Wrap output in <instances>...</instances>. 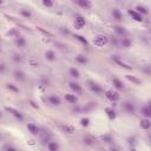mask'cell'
Returning <instances> with one entry per match:
<instances>
[{
  "label": "cell",
  "mask_w": 151,
  "mask_h": 151,
  "mask_svg": "<svg viewBox=\"0 0 151 151\" xmlns=\"http://www.w3.org/2000/svg\"><path fill=\"white\" fill-rule=\"evenodd\" d=\"M109 42H110L109 38L104 34H98L93 38V45L97 47H104L109 44Z\"/></svg>",
  "instance_id": "obj_1"
},
{
  "label": "cell",
  "mask_w": 151,
  "mask_h": 151,
  "mask_svg": "<svg viewBox=\"0 0 151 151\" xmlns=\"http://www.w3.org/2000/svg\"><path fill=\"white\" fill-rule=\"evenodd\" d=\"M87 84H89V89L91 90V91H92L95 95H102V93L104 92L103 87L100 86L98 83H95V82H92V80H89Z\"/></svg>",
  "instance_id": "obj_2"
},
{
  "label": "cell",
  "mask_w": 151,
  "mask_h": 151,
  "mask_svg": "<svg viewBox=\"0 0 151 151\" xmlns=\"http://www.w3.org/2000/svg\"><path fill=\"white\" fill-rule=\"evenodd\" d=\"M5 111H7V112H9L11 113L15 119H18V120H20V122H23L24 120V115L19 111V110H17V109H14V107H11V106H6L5 107Z\"/></svg>",
  "instance_id": "obj_3"
},
{
  "label": "cell",
  "mask_w": 151,
  "mask_h": 151,
  "mask_svg": "<svg viewBox=\"0 0 151 151\" xmlns=\"http://www.w3.org/2000/svg\"><path fill=\"white\" fill-rule=\"evenodd\" d=\"M123 109H124V111L126 113L131 115V116H134L136 113V105L132 102H129V100H126V102L123 103Z\"/></svg>",
  "instance_id": "obj_4"
},
{
  "label": "cell",
  "mask_w": 151,
  "mask_h": 151,
  "mask_svg": "<svg viewBox=\"0 0 151 151\" xmlns=\"http://www.w3.org/2000/svg\"><path fill=\"white\" fill-rule=\"evenodd\" d=\"M86 25V20L82 14H76L74 18V28L77 30H82Z\"/></svg>",
  "instance_id": "obj_5"
},
{
  "label": "cell",
  "mask_w": 151,
  "mask_h": 151,
  "mask_svg": "<svg viewBox=\"0 0 151 151\" xmlns=\"http://www.w3.org/2000/svg\"><path fill=\"white\" fill-rule=\"evenodd\" d=\"M105 97L112 103H116V102H118V100L120 99L119 93L116 92V91H112V90H107V91H105Z\"/></svg>",
  "instance_id": "obj_6"
},
{
  "label": "cell",
  "mask_w": 151,
  "mask_h": 151,
  "mask_svg": "<svg viewBox=\"0 0 151 151\" xmlns=\"http://www.w3.org/2000/svg\"><path fill=\"white\" fill-rule=\"evenodd\" d=\"M48 103L53 106H60L62 105V99L57 95H50L48 96Z\"/></svg>",
  "instance_id": "obj_7"
},
{
  "label": "cell",
  "mask_w": 151,
  "mask_h": 151,
  "mask_svg": "<svg viewBox=\"0 0 151 151\" xmlns=\"http://www.w3.org/2000/svg\"><path fill=\"white\" fill-rule=\"evenodd\" d=\"M26 128H27V130H28V132L31 134V135H33V136H38V135L40 134V129H39L38 125H36L34 123H27Z\"/></svg>",
  "instance_id": "obj_8"
},
{
  "label": "cell",
  "mask_w": 151,
  "mask_h": 151,
  "mask_svg": "<svg viewBox=\"0 0 151 151\" xmlns=\"http://www.w3.org/2000/svg\"><path fill=\"white\" fill-rule=\"evenodd\" d=\"M128 13L132 17V19L135 20V21H138V23H142L144 20V15H142L140 13H138L137 11H135V9H129Z\"/></svg>",
  "instance_id": "obj_9"
},
{
  "label": "cell",
  "mask_w": 151,
  "mask_h": 151,
  "mask_svg": "<svg viewBox=\"0 0 151 151\" xmlns=\"http://www.w3.org/2000/svg\"><path fill=\"white\" fill-rule=\"evenodd\" d=\"M76 3L80 8H83V9H90L92 7L91 0H76Z\"/></svg>",
  "instance_id": "obj_10"
},
{
  "label": "cell",
  "mask_w": 151,
  "mask_h": 151,
  "mask_svg": "<svg viewBox=\"0 0 151 151\" xmlns=\"http://www.w3.org/2000/svg\"><path fill=\"white\" fill-rule=\"evenodd\" d=\"M13 77L15 80H18V82H25V79H26V74L24 71H21V70H15L13 72Z\"/></svg>",
  "instance_id": "obj_11"
},
{
  "label": "cell",
  "mask_w": 151,
  "mask_h": 151,
  "mask_svg": "<svg viewBox=\"0 0 151 151\" xmlns=\"http://www.w3.org/2000/svg\"><path fill=\"white\" fill-rule=\"evenodd\" d=\"M15 40H14V43H15V46L17 47H19V48H24L25 46H26V44H27V42H26V39L23 37V36H18L17 38H14Z\"/></svg>",
  "instance_id": "obj_12"
},
{
  "label": "cell",
  "mask_w": 151,
  "mask_h": 151,
  "mask_svg": "<svg viewBox=\"0 0 151 151\" xmlns=\"http://www.w3.org/2000/svg\"><path fill=\"white\" fill-rule=\"evenodd\" d=\"M68 86H70V89L72 90V91H74L76 93H80L83 91V87H82V85H80L79 83H77V82H71L68 84Z\"/></svg>",
  "instance_id": "obj_13"
},
{
  "label": "cell",
  "mask_w": 151,
  "mask_h": 151,
  "mask_svg": "<svg viewBox=\"0 0 151 151\" xmlns=\"http://www.w3.org/2000/svg\"><path fill=\"white\" fill-rule=\"evenodd\" d=\"M64 99L66 100L67 103H70V104H76L78 102V97L76 95H71V93H66L64 96Z\"/></svg>",
  "instance_id": "obj_14"
},
{
  "label": "cell",
  "mask_w": 151,
  "mask_h": 151,
  "mask_svg": "<svg viewBox=\"0 0 151 151\" xmlns=\"http://www.w3.org/2000/svg\"><path fill=\"white\" fill-rule=\"evenodd\" d=\"M111 14H112L113 19L117 20V21H122V20H123V14H122V12H120L118 8H113L111 11Z\"/></svg>",
  "instance_id": "obj_15"
},
{
  "label": "cell",
  "mask_w": 151,
  "mask_h": 151,
  "mask_svg": "<svg viewBox=\"0 0 151 151\" xmlns=\"http://www.w3.org/2000/svg\"><path fill=\"white\" fill-rule=\"evenodd\" d=\"M140 113H142L145 118H151V106L148 104L140 109Z\"/></svg>",
  "instance_id": "obj_16"
},
{
  "label": "cell",
  "mask_w": 151,
  "mask_h": 151,
  "mask_svg": "<svg viewBox=\"0 0 151 151\" xmlns=\"http://www.w3.org/2000/svg\"><path fill=\"white\" fill-rule=\"evenodd\" d=\"M112 85H113L117 90H119V91L124 90V84H123V82H122L120 79H118V78H112Z\"/></svg>",
  "instance_id": "obj_17"
},
{
  "label": "cell",
  "mask_w": 151,
  "mask_h": 151,
  "mask_svg": "<svg viewBox=\"0 0 151 151\" xmlns=\"http://www.w3.org/2000/svg\"><path fill=\"white\" fill-rule=\"evenodd\" d=\"M139 126L142 128L143 130H149L151 128V122H150V118H143L140 120Z\"/></svg>",
  "instance_id": "obj_18"
},
{
  "label": "cell",
  "mask_w": 151,
  "mask_h": 151,
  "mask_svg": "<svg viewBox=\"0 0 151 151\" xmlns=\"http://www.w3.org/2000/svg\"><path fill=\"white\" fill-rule=\"evenodd\" d=\"M45 59L47 60V62H54L56 60L54 51H52V50H47V51L45 52Z\"/></svg>",
  "instance_id": "obj_19"
},
{
  "label": "cell",
  "mask_w": 151,
  "mask_h": 151,
  "mask_svg": "<svg viewBox=\"0 0 151 151\" xmlns=\"http://www.w3.org/2000/svg\"><path fill=\"white\" fill-rule=\"evenodd\" d=\"M105 112H106L109 119H111V120L116 119L117 113H116V111H115V109H113V107H106V109H105Z\"/></svg>",
  "instance_id": "obj_20"
},
{
  "label": "cell",
  "mask_w": 151,
  "mask_h": 151,
  "mask_svg": "<svg viewBox=\"0 0 151 151\" xmlns=\"http://www.w3.org/2000/svg\"><path fill=\"white\" fill-rule=\"evenodd\" d=\"M60 129H62L65 134H68V135H72L74 132V128L72 125H67V124L66 125H60Z\"/></svg>",
  "instance_id": "obj_21"
},
{
  "label": "cell",
  "mask_w": 151,
  "mask_h": 151,
  "mask_svg": "<svg viewBox=\"0 0 151 151\" xmlns=\"http://www.w3.org/2000/svg\"><path fill=\"white\" fill-rule=\"evenodd\" d=\"M83 142H84V144H85V145H87V146H93V145L96 144V140H95V138L90 137V136H86V137H84V138H83Z\"/></svg>",
  "instance_id": "obj_22"
},
{
  "label": "cell",
  "mask_w": 151,
  "mask_h": 151,
  "mask_svg": "<svg viewBox=\"0 0 151 151\" xmlns=\"http://www.w3.org/2000/svg\"><path fill=\"white\" fill-rule=\"evenodd\" d=\"M76 62L78 63V64H80V65H85V64H87V58L84 56V54H78L77 57H76Z\"/></svg>",
  "instance_id": "obj_23"
},
{
  "label": "cell",
  "mask_w": 151,
  "mask_h": 151,
  "mask_svg": "<svg viewBox=\"0 0 151 151\" xmlns=\"http://www.w3.org/2000/svg\"><path fill=\"white\" fill-rule=\"evenodd\" d=\"M68 73H70V76H71L72 78H74V79H78V78L80 77L79 70L76 68V67H71V68H70V70H68Z\"/></svg>",
  "instance_id": "obj_24"
},
{
  "label": "cell",
  "mask_w": 151,
  "mask_h": 151,
  "mask_svg": "<svg viewBox=\"0 0 151 151\" xmlns=\"http://www.w3.org/2000/svg\"><path fill=\"white\" fill-rule=\"evenodd\" d=\"M47 149L50 151H58L60 149V146L57 142H51V140H50V142L47 143Z\"/></svg>",
  "instance_id": "obj_25"
},
{
  "label": "cell",
  "mask_w": 151,
  "mask_h": 151,
  "mask_svg": "<svg viewBox=\"0 0 151 151\" xmlns=\"http://www.w3.org/2000/svg\"><path fill=\"white\" fill-rule=\"evenodd\" d=\"M135 11H137L138 13H140L142 15H146V14H149V9H148V7L142 6V5H138V6L136 7Z\"/></svg>",
  "instance_id": "obj_26"
},
{
  "label": "cell",
  "mask_w": 151,
  "mask_h": 151,
  "mask_svg": "<svg viewBox=\"0 0 151 151\" xmlns=\"http://www.w3.org/2000/svg\"><path fill=\"white\" fill-rule=\"evenodd\" d=\"M120 44H122V47L129 48L130 46H131V39L128 38V37H124V38H122V42H120Z\"/></svg>",
  "instance_id": "obj_27"
},
{
  "label": "cell",
  "mask_w": 151,
  "mask_h": 151,
  "mask_svg": "<svg viewBox=\"0 0 151 151\" xmlns=\"http://www.w3.org/2000/svg\"><path fill=\"white\" fill-rule=\"evenodd\" d=\"M20 15L26 18V19H30L32 17V12L28 11V9H26V8H23V9H20Z\"/></svg>",
  "instance_id": "obj_28"
},
{
  "label": "cell",
  "mask_w": 151,
  "mask_h": 151,
  "mask_svg": "<svg viewBox=\"0 0 151 151\" xmlns=\"http://www.w3.org/2000/svg\"><path fill=\"white\" fill-rule=\"evenodd\" d=\"M115 31L118 36H122V37L126 34V30L123 26H115Z\"/></svg>",
  "instance_id": "obj_29"
},
{
  "label": "cell",
  "mask_w": 151,
  "mask_h": 151,
  "mask_svg": "<svg viewBox=\"0 0 151 151\" xmlns=\"http://www.w3.org/2000/svg\"><path fill=\"white\" fill-rule=\"evenodd\" d=\"M125 77H126V79H128V80H130V82H132V83H135V84H137V85H140V84H142V80L138 79V78H136V77H134V76L126 74Z\"/></svg>",
  "instance_id": "obj_30"
},
{
  "label": "cell",
  "mask_w": 151,
  "mask_h": 151,
  "mask_svg": "<svg viewBox=\"0 0 151 151\" xmlns=\"http://www.w3.org/2000/svg\"><path fill=\"white\" fill-rule=\"evenodd\" d=\"M102 140H103V142H105V143H107V144H112L113 143V138H112L111 135H104V136H102Z\"/></svg>",
  "instance_id": "obj_31"
},
{
  "label": "cell",
  "mask_w": 151,
  "mask_h": 151,
  "mask_svg": "<svg viewBox=\"0 0 151 151\" xmlns=\"http://www.w3.org/2000/svg\"><path fill=\"white\" fill-rule=\"evenodd\" d=\"M6 89L7 90H9V91H12V92H14V93H18L20 90H19V87H17L14 84H6Z\"/></svg>",
  "instance_id": "obj_32"
},
{
  "label": "cell",
  "mask_w": 151,
  "mask_h": 151,
  "mask_svg": "<svg viewBox=\"0 0 151 151\" xmlns=\"http://www.w3.org/2000/svg\"><path fill=\"white\" fill-rule=\"evenodd\" d=\"M112 59L115 60V62H116V63H117V64H118L119 66H122V67H124V68H128V70H132V67H131V66H129V65H126L125 63H123V62H120V60H119L118 58H116V57H113Z\"/></svg>",
  "instance_id": "obj_33"
},
{
  "label": "cell",
  "mask_w": 151,
  "mask_h": 151,
  "mask_svg": "<svg viewBox=\"0 0 151 151\" xmlns=\"http://www.w3.org/2000/svg\"><path fill=\"white\" fill-rule=\"evenodd\" d=\"M74 38L77 39V40H79L80 43H82L83 45H85V46H87L89 45V43H87V40L83 37V36H80V34H74Z\"/></svg>",
  "instance_id": "obj_34"
},
{
  "label": "cell",
  "mask_w": 151,
  "mask_h": 151,
  "mask_svg": "<svg viewBox=\"0 0 151 151\" xmlns=\"http://www.w3.org/2000/svg\"><path fill=\"white\" fill-rule=\"evenodd\" d=\"M42 3H43V5H44L45 7H47V8H52L53 5H54V1H53V0H42Z\"/></svg>",
  "instance_id": "obj_35"
},
{
  "label": "cell",
  "mask_w": 151,
  "mask_h": 151,
  "mask_svg": "<svg viewBox=\"0 0 151 151\" xmlns=\"http://www.w3.org/2000/svg\"><path fill=\"white\" fill-rule=\"evenodd\" d=\"M80 124H82V126H84V128H87L90 125V118H87V117L82 118L80 119Z\"/></svg>",
  "instance_id": "obj_36"
},
{
  "label": "cell",
  "mask_w": 151,
  "mask_h": 151,
  "mask_svg": "<svg viewBox=\"0 0 151 151\" xmlns=\"http://www.w3.org/2000/svg\"><path fill=\"white\" fill-rule=\"evenodd\" d=\"M13 62L14 63H21L23 62V56H20V54H13Z\"/></svg>",
  "instance_id": "obj_37"
},
{
  "label": "cell",
  "mask_w": 151,
  "mask_h": 151,
  "mask_svg": "<svg viewBox=\"0 0 151 151\" xmlns=\"http://www.w3.org/2000/svg\"><path fill=\"white\" fill-rule=\"evenodd\" d=\"M7 34H8L9 37H14V38H17L18 36H20V34H19V32L17 31L15 28H12L11 31H8V33H7Z\"/></svg>",
  "instance_id": "obj_38"
},
{
  "label": "cell",
  "mask_w": 151,
  "mask_h": 151,
  "mask_svg": "<svg viewBox=\"0 0 151 151\" xmlns=\"http://www.w3.org/2000/svg\"><path fill=\"white\" fill-rule=\"evenodd\" d=\"M4 151H15L17 149L14 148V146H12V145H9V144H5L3 148H1Z\"/></svg>",
  "instance_id": "obj_39"
},
{
  "label": "cell",
  "mask_w": 151,
  "mask_h": 151,
  "mask_svg": "<svg viewBox=\"0 0 151 151\" xmlns=\"http://www.w3.org/2000/svg\"><path fill=\"white\" fill-rule=\"evenodd\" d=\"M93 107H96V103H89L87 106L84 107V110H85V111H89V110H91V109H93Z\"/></svg>",
  "instance_id": "obj_40"
},
{
  "label": "cell",
  "mask_w": 151,
  "mask_h": 151,
  "mask_svg": "<svg viewBox=\"0 0 151 151\" xmlns=\"http://www.w3.org/2000/svg\"><path fill=\"white\" fill-rule=\"evenodd\" d=\"M6 72V65L0 63V74H4Z\"/></svg>",
  "instance_id": "obj_41"
},
{
  "label": "cell",
  "mask_w": 151,
  "mask_h": 151,
  "mask_svg": "<svg viewBox=\"0 0 151 151\" xmlns=\"http://www.w3.org/2000/svg\"><path fill=\"white\" fill-rule=\"evenodd\" d=\"M128 143H129L130 145H135V144H136V138H135V137H129V138H128Z\"/></svg>",
  "instance_id": "obj_42"
},
{
  "label": "cell",
  "mask_w": 151,
  "mask_h": 151,
  "mask_svg": "<svg viewBox=\"0 0 151 151\" xmlns=\"http://www.w3.org/2000/svg\"><path fill=\"white\" fill-rule=\"evenodd\" d=\"M38 30L42 33H44V34H46V36H48V37H52V33H50V32H47V31H45V30H43L42 27H38Z\"/></svg>",
  "instance_id": "obj_43"
},
{
  "label": "cell",
  "mask_w": 151,
  "mask_h": 151,
  "mask_svg": "<svg viewBox=\"0 0 151 151\" xmlns=\"http://www.w3.org/2000/svg\"><path fill=\"white\" fill-rule=\"evenodd\" d=\"M144 72H145L146 74H150V66H149V65H146V66H145V68H144Z\"/></svg>",
  "instance_id": "obj_44"
},
{
  "label": "cell",
  "mask_w": 151,
  "mask_h": 151,
  "mask_svg": "<svg viewBox=\"0 0 151 151\" xmlns=\"http://www.w3.org/2000/svg\"><path fill=\"white\" fill-rule=\"evenodd\" d=\"M30 63H31V65H32V66H38V62H34V60H31Z\"/></svg>",
  "instance_id": "obj_45"
},
{
  "label": "cell",
  "mask_w": 151,
  "mask_h": 151,
  "mask_svg": "<svg viewBox=\"0 0 151 151\" xmlns=\"http://www.w3.org/2000/svg\"><path fill=\"white\" fill-rule=\"evenodd\" d=\"M4 4V0H0V5H3Z\"/></svg>",
  "instance_id": "obj_46"
},
{
  "label": "cell",
  "mask_w": 151,
  "mask_h": 151,
  "mask_svg": "<svg viewBox=\"0 0 151 151\" xmlns=\"http://www.w3.org/2000/svg\"><path fill=\"white\" fill-rule=\"evenodd\" d=\"M1 117H3V112H1V111H0V118H1Z\"/></svg>",
  "instance_id": "obj_47"
},
{
  "label": "cell",
  "mask_w": 151,
  "mask_h": 151,
  "mask_svg": "<svg viewBox=\"0 0 151 151\" xmlns=\"http://www.w3.org/2000/svg\"><path fill=\"white\" fill-rule=\"evenodd\" d=\"M0 52H1V46H0Z\"/></svg>",
  "instance_id": "obj_48"
},
{
  "label": "cell",
  "mask_w": 151,
  "mask_h": 151,
  "mask_svg": "<svg viewBox=\"0 0 151 151\" xmlns=\"http://www.w3.org/2000/svg\"><path fill=\"white\" fill-rule=\"evenodd\" d=\"M0 140H1V136H0Z\"/></svg>",
  "instance_id": "obj_49"
}]
</instances>
